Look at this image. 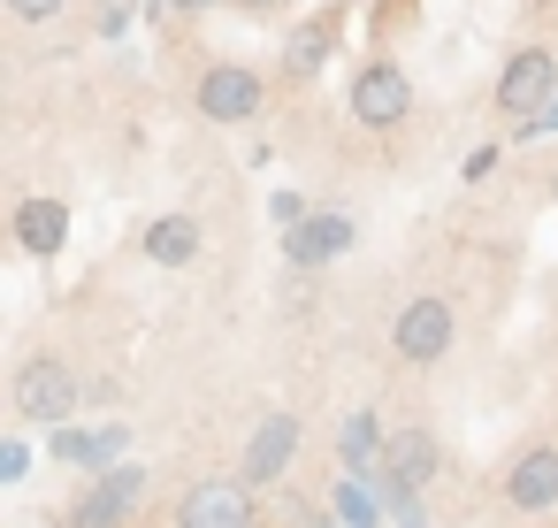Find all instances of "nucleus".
<instances>
[{"mask_svg": "<svg viewBox=\"0 0 558 528\" xmlns=\"http://www.w3.org/2000/svg\"><path fill=\"white\" fill-rule=\"evenodd\" d=\"M291 452H299V413H260V429L245 436V482L260 490V482H276L283 467H291Z\"/></svg>", "mask_w": 558, "mask_h": 528, "instance_id": "9d476101", "label": "nucleus"}, {"mask_svg": "<svg viewBox=\"0 0 558 528\" xmlns=\"http://www.w3.org/2000/svg\"><path fill=\"white\" fill-rule=\"evenodd\" d=\"M192 108H199L207 123H253V116H260V70H245V62H215V70L199 77Z\"/></svg>", "mask_w": 558, "mask_h": 528, "instance_id": "423d86ee", "label": "nucleus"}, {"mask_svg": "<svg viewBox=\"0 0 558 528\" xmlns=\"http://www.w3.org/2000/svg\"><path fill=\"white\" fill-rule=\"evenodd\" d=\"M138 497H146V467H131V459L93 467V490L70 505V528H116V520H123Z\"/></svg>", "mask_w": 558, "mask_h": 528, "instance_id": "20e7f679", "label": "nucleus"}, {"mask_svg": "<svg viewBox=\"0 0 558 528\" xmlns=\"http://www.w3.org/2000/svg\"><path fill=\"white\" fill-rule=\"evenodd\" d=\"M451 329H459V322H451V299L421 291V299L390 322V352H398V360H413V368H428V360H444V352H451Z\"/></svg>", "mask_w": 558, "mask_h": 528, "instance_id": "f03ea898", "label": "nucleus"}, {"mask_svg": "<svg viewBox=\"0 0 558 528\" xmlns=\"http://www.w3.org/2000/svg\"><path fill=\"white\" fill-rule=\"evenodd\" d=\"M16 245H24L32 261H54V253L70 245V207H62V200H24V207H16Z\"/></svg>", "mask_w": 558, "mask_h": 528, "instance_id": "9b49d317", "label": "nucleus"}, {"mask_svg": "<svg viewBox=\"0 0 558 528\" xmlns=\"http://www.w3.org/2000/svg\"><path fill=\"white\" fill-rule=\"evenodd\" d=\"M329 62V24H314V32H291V47H283V70L291 77H314Z\"/></svg>", "mask_w": 558, "mask_h": 528, "instance_id": "f3484780", "label": "nucleus"}, {"mask_svg": "<svg viewBox=\"0 0 558 528\" xmlns=\"http://www.w3.org/2000/svg\"><path fill=\"white\" fill-rule=\"evenodd\" d=\"M62 9H70V0H9L16 24H47V16H62Z\"/></svg>", "mask_w": 558, "mask_h": 528, "instance_id": "a211bd4d", "label": "nucleus"}, {"mask_svg": "<svg viewBox=\"0 0 558 528\" xmlns=\"http://www.w3.org/2000/svg\"><path fill=\"white\" fill-rule=\"evenodd\" d=\"M383 452H390L383 413H375V406L344 413V429H337V459H344V475H375V467H383Z\"/></svg>", "mask_w": 558, "mask_h": 528, "instance_id": "f8f14e48", "label": "nucleus"}, {"mask_svg": "<svg viewBox=\"0 0 558 528\" xmlns=\"http://www.w3.org/2000/svg\"><path fill=\"white\" fill-rule=\"evenodd\" d=\"M497 161H505V154H497V146H474V154H466V169H459V177H466V184H482V177H489V169H497Z\"/></svg>", "mask_w": 558, "mask_h": 528, "instance_id": "412c9836", "label": "nucleus"}, {"mask_svg": "<svg viewBox=\"0 0 558 528\" xmlns=\"http://www.w3.org/2000/svg\"><path fill=\"white\" fill-rule=\"evenodd\" d=\"M47 452L70 459V467H116V459H123V429H116V421H108V429H70V421H62Z\"/></svg>", "mask_w": 558, "mask_h": 528, "instance_id": "4468645a", "label": "nucleus"}, {"mask_svg": "<svg viewBox=\"0 0 558 528\" xmlns=\"http://www.w3.org/2000/svg\"><path fill=\"white\" fill-rule=\"evenodd\" d=\"M550 200H558V169H550Z\"/></svg>", "mask_w": 558, "mask_h": 528, "instance_id": "393cba45", "label": "nucleus"}, {"mask_svg": "<svg viewBox=\"0 0 558 528\" xmlns=\"http://www.w3.org/2000/svg\"><path fill=\"white\" fill-rule=\"evenodd\" d=\"M16 421H32V429H62L70 413H77V375H70V360H54V352H32L24 368H16Z\"/></svg>", "mask_w": 558, "mask_h": 528, "instance_id": "f257e3e1", "label": "nucleus"}, {"mask_svg": "<svg viewBox=\"0 0 558 528\" xmlns=\"http://www.w3.org/2000/svg\"><path fill=\"white\" fill-rule=\"evenodd\" d=\"M24 467H32V444H24V436H9V444H0V482H16Z\"/></svg>", "mask_w": 558, "mask_h": 528, "instance_id": "6ab92c4d", "label": "nucleus"}, {"mask_svg": "<svg viewBox=\"0 0 558 528\" xmlns=\"http://www.w3.org/2000/svg\"><path fill=\"white\" fill-rule=\"evenodd\" d=\"M169 9H184V16H199V9H215V0H169Z\"/></svg>", "mask_w": 558, "mask_h": 528, "instance_id": "b1692460", "label": "nucleus"}, {"mask_svg": "<svg viewBox=\"0 0 558 528\" xmlns=\"http://www.w3.org/2000/svg\"><path fill=\"white\" fill-rule=\"evenodd\" d=\"M405 108H413V77H405L398 62H367V70L352 77V116H360L367 131H398Z\"/></svg>", "mask_w": 558, "mask_h": 528, "instance_id": "0eeeda50", "label": "nucleus"}, {"mask_svg": "<svg viewBox=\"0 0 558 528\" xmlns=\"http://www.w3.org/2000/svg\"><path fill=\"white\" fill-rule=\"evenodd\" d=\"M558 131V100H543L535 116H520V139H550Z\"/></svg>", "mask_w": 558, "mask_h": 528, "instance_id": "aec40b11", "label": "nucleus"}, {"mask_svg": "<svg viewBox=\"0 0 558 528\" xmlns=\"http://www.w3.org/2000/svg\"><path fill=\"white\" fill-rule=\"evenodd\" d=\"M230 9H245V16H268V9H283V0H230Z\"/></svg>", "mask_w": 558, "mask_h": 528, "instance_id": "5701e85b", "label": "nucleus"}, {"mask_svg": "<svg viewBox=\"0 0 558 528\" xmlns=\"http://www.w3.org/2000/svg\"><path fill=\"white\" fill-rule=\"evenodd\" d=\"M505 505L512 513H550L558 505V444H527L505 475Z\"/></svg>", "mask_w": 558, "mask_h": 528, "instance_id": "1a4fd4ad", "label": "nucleus"}, {"mask_svg": "<svg viewBox=\"0 0 558 528\" xmlns=\"http://www.w3.org/2000/svg\"><path fill=\"white\" fill-rule=\"evenodd\" d=\"M268 215L291 230V223H306V200H299V192H276V200H268Z\"/></svg>", "mask_w": 558, "mask_h": 528, "instance_id": "4be33fe9", "label": "nucleus"}, {"mask_svg": "<svg viewBox=\"0 0 558 528\" xmlns=\"http://www.w3.org/2000/svg\"><path fill=\"white\" fill-rule=\"evenodd\" d=\"M177 528H253V482H238V475L192 482L177 505Z\"/></svg>", "mask_w": 558, "mask_h": 528, "instance_id": "39448f33", "label": "nucleus"}, {"mask_svg": "<svg viewBox=\"0 0 558 528\" xmlns=\"http://www.w3.org/2000/svg\"><path fill=\"white\" fill-rule=\"evenodd\" d=\"M383 513H390V497H383V490H367L360 475H344V482H337V520H344V528H383Z\"/></svg>", "mask_w": 558, "mask_h": 528, "instance_id": "dca6fc26", "label": "nucleus"}, {"mask_svg": "<svg viewBox=\"0 0 558 528\" xmlns=\"http://www.w3.org/2000/svg\"><path fill=\"white\" fill-rule=\"evenodd\" d=\"M543 100H558V62H550V47H512V62L497 70V108L520 123V116H535Z\"/></svg>", "mask_w": 558, "mask_h": 528, "instance_id": "7ed1b4c3", "label": "nucleus"}, {"mask_svg": "<svg viewBox=\"0 0 558 528\" xmlns=\"http://www.w3.org/2000/svg\"><path fill=\"white\" fill-rule=\"evenodd\" d=\"M352 238H360L352 215H306V223L283 230V261H291V268H322V261L352 253Z\"/></svg>", "mask_w": 558, "mask_h": 528, "instance_id": "6e6552de", "label": "nucleus"}, {"mask_svg": "<svg viewBox=\"0 0 558 528\" xmlns=\"http://www.w3.org/2000/svg\"><path fill=\"white\" fill-rule=\"evenodd\" d=\"M383 475H398V482H428V475H436V436H428V429H390Z\"/></svg>", "mask_w": 558, "mask_h": 528, "instance_id": "2eb2a0df", "label": "nucleus"}, {"mask_svg": "<svg viewBox=\"0 0 558 528\" xmlns=\"http://www.w3.org/2000/svg\"><path fill=\"white\" fill-rule=\"evenodd\" d=\"M138 245H146V261H154V268H192V261H199V245H207V230H199L192 215H161V223H146V238H138Z\"/></svg>", "mask_w": 558, "mask_h": 528, "instance_id": "ddd939ff", "label": "nucleus"}]
</instances>
